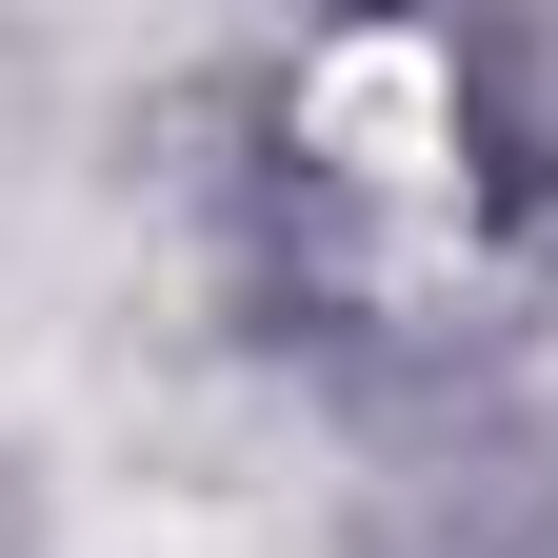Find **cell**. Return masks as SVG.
Returning <instances> with one entry per match:
<instances>
[{"label": "cell", "instance_id": "1", "mask_svg": "<svg viewBox=\"0 0 558 558\" xmlns=\"http://www.w3.org/2000/svg\"><path fill=\"white\" fill-rule=\"evenodd\" d=\"M100 558H319L300 538V478H279L259 439H160V459H120L100 478Z\"/></svg>", "mask_w": 558, "mask_h": 558}, {"label": "cell", "instance_id": "2", "mask_svg": "<svg viewBox=\"0 0 558 558\" xmlns=\"http://www.w3.org/2000/svg\"><path fill=\"white\" fill-rule=\"evenodd\" d=\"M319 120L360 140V160H418V120H439V60H418V40H360V60H319Z\"/></svg>", "mask_w": 558, "mask_h": 558}]
</instances>
